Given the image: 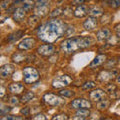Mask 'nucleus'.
I'll return each mask as SVG.
<instances>
[{"label":"nucleus","instance_id":"nucleus-1","mask_svg":"<svg viewBox=\"0 0 120 120\" xmlns=\"http://www.w3.org/2000/svg\"><path fill=\"white\" fill-rule=\"evenodd\" d=\"M67 25L57 18L49 20L38 28L37 36L46 43H54L66 34Z\"/></svg>","mask_w":120,"mask_h":120},{"label":"nucleus","instance_id":"nucleus-2","mask_svg":"<svg viewBox=\"0 0 120 120\" xmlns=\"http://www.w3.org/2000/svg\"><path fill=\"white\" fill-rule=\"evenodd\" d=\"M93 44V39L88 36H76L65 39L60 44V49L66 54H71L75 51L88 48Z\"/></svg>","mask_w":120,"mask_h":120},{"label":"nucleus","instance_id":"nucleus-3","mask_svg":"<svg viewBox=\"0 0 120 120\" xmlns=\"http://www.w3.org/2000/svg\"><path fill=\"white\" fill-rule=\"evenodd\" d=\"M39 73L34 67L26 66L23 68V80L26 84H32L39 80Z\"/></svg>","mask_w":120,"mask_h":120},{"label":"nucleus","instance_id":"nucleus-4","mask_svg":"<svg viewBox=\"0 0 120 120\" xmlns=\"http://www.w3.org/2000/svg\"><path fill=\"white\" fill-rule=\"evenodd\" d=\"M71 82H72V79L68 75H60V76L55 77L53 79V81H52V87L55 89L64 88L66 86L70 85Z\"/></svg>","mask_w":120,"mask_h":120},{"label":"nucleus","instance_id":"nucleus-5","mask_svg":"<svg viewBox=\"0 0 120 120\" xmlns=\"http://www.w3.org/2000/svg\"><path fill=\"white\" fill-rule=\"evenodd\" d=\"M55 51V47L54 45H52L51 43H47V44H43L37 48V53L41 56L44 57H49V56L53 55Z\"/></svg>","mask_w":120,"mask_h":120},{"label":"nucleus","instance_id":"nucleus-6","mask_svg":"<svg viewBox=\"0 0 120 120\" xmlns=\"http://www.w3.org/2000/svg\"><path fill=\"white\" fill-rule=\"evenodd\" d=\"M115 76H118V70H104L101 71L98 74V77L97 79L101 82H107L112 80L113 78H115Z\"/></svg>","mask_w":120,"mask_h":120},{"label":"nucleus","instance_id":"nucleus-7","mask_svg":"<svg viewBox=\"0 0 120 120\" xmlns=\"http://www.w3.org/2000/svg\"><path fill=\"white\" fill-rule=\"evenodd\" d=\"M71 107L73 109H81V108H87V109H90L92 107V104L89 100H86L84 98H76L72 100V102L70 103Z\"/></svg>","mask_w":120,"mask_h":120},{"label":"nucleus","instance_id":"nucleus-8","mask_svg":"<svg viewBox=\"0 0 120 120\" xmlns=\"http://www.w3.org/2000/svg\"><path fill=\"white\" fill-rule=\"evenodd\" d=\"M43 101L49 106H57L62 102V98L59 97L58 95L52 94V93H46L43 96Z\"/></svg>","mask_w":120,"mask_h":120},{"label":"nucleus","instance_id":"nucleus-9","mask_svg":"<svg viewBox=\"0 0 120 120\" xmlns=\"http://www.w3.org/2000/svg\"><path fill=\"white\" fill-rule=\"evenodd\" d=\"M106 97V91H104L103 89H100V88H97L94 89L90 92L89 94V98L91 101H94V102H98V101L104 99Z\"/></svg>","mask_w":120,"mask_h":120},{"label":"nucleus","instance_id":"nucleus-10","mask_svg":"<svg viewBox=\"0 0 120 120\" xmlns=\"http://www.w3.org/2000/svg\"><path fill=\"white\" fill-rule=\"evenodd\" d=\"M15 72V66L10 63H7L0 67V76L1 78H8Z\"/></svg>","mask_w":120,"mask_h":120},{"label":"nucleus","instance_id":"nucleus-11","mask_svg":"<svg viewBox=\"0 0 120 120\" xmlns=\"http://www.w3.org/2000/svg\"><path fill=\"white\" fill-rule=\"evenodd\" d=\"M35 44H36V40L34 38H25L17 45V49L22 50V51H26V50L31 49Z\"/></svg>","mask_w":120,"mask_h":120},{"label":"nucleus","instance_id":"nucleus-12","mask_svg":"<svg viewBox=\"0 0 120 120\" xmlns=\"http://www.w3.org/2000/svg\"><path fill=\"white\" fill-rule=\"evenodd\" d=\"M98 25V21H97V17L94 16H90L84 21L83 23V27L87 30V31H93Z\"/></svg>","mask_w":120,"mask_h":120},{"label":"nucleus","instance_id":"nucleus-13","mask_svg":"<svg viewBox=\"0 0 120 120\" xmlns=\"http://www.w3.org/2000/svg\"><path fill=\"white\" fill-rule=\"evenodd\" d=\"M105 91H106L109 96L111 97L112 99H117L120 97V91L118 90L117 86L113 83H109L107 86H106V89H105Z\"/></svg>","mask_w":120,"mask_h":120},{"label":"nucleus","instance_id":"nucleus-14","mask_svg":"<svg viewBox=\"0 0 120 120\" xmlns=\"http://www.w3.org/2000/svg\"><path fill=\"white\" fill-rule=\"evenodd\" d=\"M26 11L23 7H18L13 11V14H12V18L15 22H21L22 20L25 18L26 16Z\"/></svg>","mask_w":120,"mask_h":120},{"label":"nucleus","instance_id":"nucleus-15","mask_svg":"<svg viewBox=\"0 0 120 120\" xmlns=\"http://www.w3.org/2000/svg\"><path fill=\"white\" fill-rule=\"evenodd\" d=\"M96 38L99 41H106L111 38V31L108 28H102L96 33Z\"/></svg>","mask_w":120,"mask_h":120},{"label":"nucleus","instance_id":"nucleus-16","mask_svg":"<svg viewBox=\"0 0 120 120\" xmlns=\"http://www.w3.org/2000/svg\"><path fill=\"white\" fill-rule=\"evenodd\" d=\"M74 16L77 17V18H82V17H85L86 15L88 14V7L84 5V4H81V5H78L76 8L74 10Z\"/></svg>","mask_w":120,"mask_h":120},{"label":"nucleus","instance_id":"nucleus-17","mask_svg":"<svg viewBox=\"0 0 120 120\" xmlns=\"http://www.w3.org/2000/svg\"><path fill=\"white\" fill-rule=\"evenodd\" d=\"M106 59H107V57H106V55H105V54L97 55L96 57L91 61V63L89 64V67H90V68H93V67H98L100 65H102L103 63L106 61Z\"/></svg>","mask_w":120,"mask_h":120},{"label":"nucleus","instance_id":"nucleus-18","mask_svg":"<svg viewBox=\"0 0 120 120\" xmlns=\"http://www.w3.org/2000/svg\"><path fill=\"white\" fill-rule=\"evenodd\" d=\"M8 89L12 94H20L24 90V85L20 83V82H14V83L10 84Z\"/></svg>","mask_w":120,"mask_h":120},{"label":"nucleus","instance_id":"nucleus-19","mask_svg":"<svg viewBox=\"0 0 120 120\" xmlns=\"http://www.w3.org/2000/svg\"><path fill=\"white\" fill-rule=\"evenodd\" d=\"M49 12V6L48 5H42V6H36L34 8V14L39 17L45 16Z\"/></svg>","mask_w":120,"mask_h":120},{"label":"nucleus","instance_id":"nucleus-20","mask_svg":"<svg viewBox=\"0 0 120 120\" xmlns=\"http://www.w3.org/2000/svg\"><path fill=\"white\" fill-rule=\"evenodd\" d=\"M90 115V111L87 108H81V109H77L76 116L73 117V119H86L88 118Z\"/></svg>","mask_w":120,"mask_h":120},{"label":"nucleus","instance_id":"nucleus-21","mask_svg":"<svg viewBox=\"0 0 120 120\" xmlns=\"http://www.w3.org/2000/svg\"><path fill=\"white\" fill-rule=\"evenodd\" d=\"M11 58H12L13 62H15V63H21L26 60L27 55H26V53H24V52H15Z\"/></svg>","mask_w":120,"mask_h":120},{"label":"nucleus","instance_id":"nucleus-22","mask_svg":"<svg viewBox=\"0 0 120 120\" xmlns=\"http://www.w3.org/2000/svg\"><path fill=\"white\" fill-rule=\"evenodd\" d=\"M24 34V31H21V30H18V31L12 33V34H10L8 36V38L7 40L9 41V42H15V41H17L18 39H20L22 36Z\"/></svg>","mask_w":120,"mask_h":120},{"label":"nucleus","instance_id":"nucleus-23","mask_svg":"<svg viewBox=\"0 0 120 120\" xmlns=\"http://www.w3.org/2000/svg\"><path fill=\"white\" fill-rule=\"evenodd\" d=\"M109 105H110L109 99L104 98V99H102V100H100V101L97 102L96 107H97V109L98 110H104V109H107V108L109 107Z\"/></svg>","mask_w":120,"mask_h":120},{"label":"nucleus","instance_id":"nucleus-24","mask_svg":"<svg viewBox=\"0 0 120 120\" xmlns=\"http://www.w3.org/2000/svg\"><path fill=\"white\" fill-rule=\"evenodd\" d=\"M40 22V17L37 16V15H33V16H30L29 19H28V24L29 26H31V27H37Z\"/></svg>","mask_w":120,"mask_h":120},{"label":"nucleus","instance_id":"nucleus-25","mask_svg":"<svg viewBox=\"0 0 120 120\" xmlns=\"http://www.w3.org/2000/svg\"><path fill=\"white\" fill-rule=\"evenodd\" d=\"M34 96H35L34 92L28 91V92H26L25 94L20 98V102H22V103H27V102H29L30 100H32L33 98H34Z\"/></svg>","mask_w":120,"mask_h":120},{"label":"nucleus","instance_id":"nucleus-26","mask_svg":"<svg viewBox=\"0 0 120 120\" xmlns=\"http://www.w3.org/2000/svg\"><path fill=\"white\" fill-rule=\"evenodd\" d=\"M104 10L101 8L99 6H95L93 7V8L89 11V14L91 15V16H94V17H98V16H101V15L103 14Z\"/></svg>","mask_w":120,"mask_h":120},{"label":"nucleus","instance_id":"nucleus-27","mask_svg":"<svg viewBox=\"0 0 120 120\" xmlns=\"http://www.w3.org/2000/svg\"><path fill=\"white\" fill-rule=\"evenodd\" d=\"M22 4H23V5H22V7L25 9L26 12L31 11L33 8H34V6H36V4L32 1V0H26V1H24Z\"/></svg>","mask_w":120,"mask_h":120},{"label":"nucleus","instance_id":"nucleus-28","mask_svg":"<svg viewBox=\"0 0 120 120\" xmlns=\"http://www.w3.org/2000/svg\"><path fill=\"white\" fill-rule=\"evenodd\" d=\"M64 10H65V9L63 8V7H58V8H55V9L50 13V17H51V18H57L58 16H60V15L63 14Z\"/></svg>","mask_w":120,"mask_h":120},{"label":"nucleus","instance_id":"nucleus-29","mask_svg":"<svg viewBox=\"0 0 120 120\" xmlns=\"http://www.w3.org/2000/svg\"><path fill=\"white\" fill-rule=\"evenodd\" d=\"M58 94L60 96H63V97H67V98H69V97H72L74 95V92L72 90H68V89H62L60 90L58 92Z\"/></svg>","mask_w":120,"mask_h":120},{"label":"nucleus","instance_id":"nucleus-30","mask_svg":"<svg viewBox=\"0 0 120 120\" xmlns=\"http://www.w3.org/2000/svg\"><path fill=\"white\" fill-rule=\"evenodd\" d=\"M95 86H96L95 82H93V81H88V82H85V83L82 85V89H83V90H90V89L94 88Z\"/></svg>","mask_w":120,"mask_h":120},{"label":"nucleus","instance_id":"nucleus-31","mask_svg":"<svg viewBox=\"0 0 120 120\" xmlns=\"http://www.w3.org/2000/svg\"><path fill=\"white\" fill-rule=\"evenodd\" d=\"M107 4L112 8H118L120 7V0H107Z\"/></svg>","mask_w":120,"mask_h":120},{"label":"nucleus","instance_id":"nucleus-32","mask_svg":"<svg viewBox=\"0 0 120 120\" xmlns=\"http://www.w3.org/2000/svg\"><path fill=\"white\" fill-rule=\"evenodd\" d=\"M67 119H69V117L65 113H59L52 117V120H67Z\"/></svg>","mask_w":120,"mask_h":120},{"label":"nucleus","instance_id":"nucleus-33","mask_svg":"<svg viewBox=\"0 0 120 120\" xmlns=\"http://www.w3.org/2000/svg\"><path fill=\"white\" fill-rule=\"evenodd\" d=\"M1 119H3V120H20V119H22V117L14 116V115H6L4 117H1Z\"/></svg>","mask_w":120,"mask_h":120},{"label":"nucleus","instance_id":"nucleus-34","mask_svg":"<svg viewBox=\"0 0 120 120\" xmlns=\"http://www.w3.org/2000/svg\"><path fill=\"white\" fill-rule=\"evenodd\" d=\"M51 0H37L35 2L36 6H42V5H48Z\"/></svg>","mask_w":120,"mask_h":120},{"label":"nucleus","instance_id":"nucleus-35","mask_svg":"<svg viewBox=\"0 0 120 120\" xmlns=\"http://www.w3.org/2000/svg\"><path fill=\"white\" fill-rule=\"evenodd\" d=\"M32 119L33 120H46V116H45L43 113H38L35 116H33Z\"/></svg>","mask_w":120,"mask_h":120},{"label":"nucleus","instance_id":"nucleus-36","mask_svg":"<svg viewBox=\"0 0 120 120\" xmlns=\"http://www.w3.org/2000/svg\"><path fill=\"white\" fill-rule=\"evenodd\" d=\"M10 0H3L1 2V8L2 9H5V8H8V6L10 5Z\"/></svg>","mask_w":120,"mask_h":120},{"label":"nucleus","instance_id":"nucleus-37","mask_svg":"<svg viewBox=\"0 0 120 120\" xmlns=\"http://www.w3.org/2000/svg\"><path fill=\"white\" fill-rule=\"evenodd\" d=\"M21 114H23L24 116H28L30 114V108L29 107H24L21 109Z\"/></svg>","mask_w":120,"mask_h":120},{"label":"nucleus","instance_id":"nucleus-38","mask_svg":"<svg viewBox=\"0 0 120 120\" xmlns=\"http://www.w3.org/2000/svg\"><path fill=\"white\" fill-rule=\"evenodd\" d=\"M84 2H85V0H72L71 4L72 5H81V4H83Z\"/></svg>","mask_w":120,"mask_h":120},{"label":"nucleus","instance_id":"nucleus-39","mask_svg":"<svg viewBox=\"0 0 120 120\" xmlns=\"http://www.w3.org/2000/svg\"><path fill=\"white\" fill-rule=\"evenodd\" d=\"M10 103L11 104H18L19 103V99L17 98V97H15V96H13V97H11L10 98Z\"/></svg>","mask_w":120,"mask_h":120},{"label":"nucleus","instance_id":"nucleus-40","mask_svg":"<svg viewBox=\"0 0 120 120\" xmlns=\"http://www.w3.org/2000/svg\"><path fill=\"white\" fill-rule=\"evenodd\" d=\"M116 36L117 38H120V28H116Z\"/></svg>","mask_w":120,"mask_h":120},{"label":"nucleus","instance_id":"nucleus-41","mask_svg":"<svg viewBox=\"0 0 120 120\" xmlns=\"http://www.w3.org/2000/svg\"><path fill=\"white\" fill-rule=\"evenodd\" d=\"M4 94H5V92H4V87H1V95H0V96H1V98H2L3 96H4Z\"/></svg>","mask_w":120,"mask_h":120},{"label":"nucleus","instance_id":"nucleus-42","mask_svg":"<svg viewBox=\"0 0 120 120\" xmlns=\"http://www.w3.org/2000/svg\"><path fill=\"white\" fill-rule=\"evenodd\" d=\"M116 81H117V83H118V84H120V74L117 76V78H116Z\"/></svg>","mask_w":120,"mask_h":120},{"label":"nucleus","instance_id":"nucleus-43","mask_svg":"<svg viewBox=\"0 0 120 120\" xmlns=\"http://www.w3.org/2000/svg\"><path fill=\"white\" fill-rule=\"evenodd\" d=\"M119 27H120V23H119V24H118L117 26H116V28H119Z\"/></svg>","mask_w":120,"mask_h":120},{"label":"nucleus","instance_id":"nucleus-44","mask_svg":"<svg viewBox=\"0 0 120 120\" xmlns=\"http://www.w3.org/2000/svg\"><path fill=\"white\" fill-rule=\"evenodd\" d=\"M85 1H90V0H85Z\"/></svg>","mask_w":120,"mask_h":120}]
</instances>
